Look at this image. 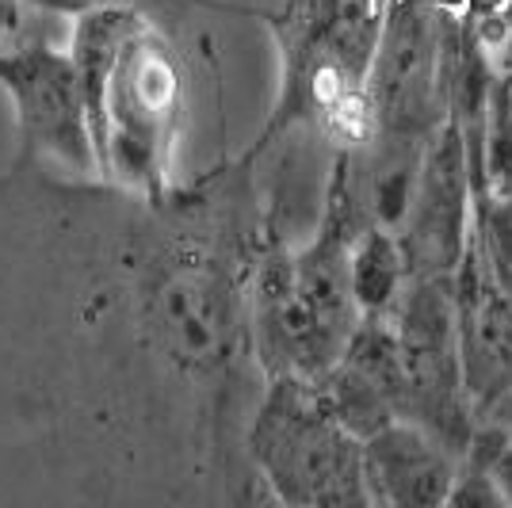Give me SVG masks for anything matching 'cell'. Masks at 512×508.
Here are the masks:
<instances>
[{
  "instance_id": "obj_10",
  "label": "cell",
  "mask_w": 512,
  "mask_h": 508,
  "mask_svg": "<svg viewBox=\"0 0 512 508\" xmlns=\"http://www.w3.org/2000/svg\"><path fill=\"white\" fill-rule=\"evenodd\" d=\"M448 505H486V508H497V505H509L505 501V493L497 489L490 470H478V466H463L459 470V478H455V486L448 493Z\"/></svg>"
},
{
  "instance_id": "obj_2",
  "label": "cell",
  "mask_w": 512,
  "mask_h": 508,
  "mask_svg": "<svg viewBox=\"0 0 512 508\" xmlns=\"http://www.w3.org/2000/svg\"><path fill=\"white\" fill-rule=\"evenodd\" d=\"M184 127V69L172 43L146 16L111 69L100 176L142 199L172 191V153Z\"/></svg>"
},
{
  "instance_id": "obj_5",
  "label": "cell",
  "mask_w": 512,
  "mask_h": 508,
  "mask_svg": "<svg viewBox=\"0 0 512 508\" xmlns=\"http://www.w3.org/2000/svg\"><path fill=\"white\" fill-rule=\"evenodd\" d=\"M363 478L371 505H448L459 470L436 432L398 417L363 440Z\"/></svg>"
},
{
  "instance_id": "obj_14",
  "label": "cell",
  "mask_w": 512,
  "mask_h": 508,
  "mask_svg": "<svg viewBox=\"0 0 512 508\" xmlns=\"http://www.w3.org/2000/svg\"><path fill=\"white\" fill-rule=\"evenodd\" d=\"M444 12H451V16H463V12H470V0H436Z\"/></svg>"
},
{
  "instance_id": "obj_9",
  "label": "cell",
  "mask_w": 512,
  "mask_h": 508,
  "mask_svg": "<svg viewBox=\"0 0 512 508\" xmlns=\"http://www.w3.org/2000/svg\"><path fill=\"white\" fill-rule=\"evenodd\" d=\"M482 233H486V249L497 276L512 272V191L490 199V207L482 214Z\"/></svg>"
},
{
  "instance_id": "obj_8",
  "label": "cell",
  "mask_w": 512,
  "mask_h": 508,
  "mask_svg": "<svg viewBox=\"0 0 512 508\" xmlns=\"http://www.w3.org/2000/svg\"><path fill=\"white\" fill-rule=\"evenodd\" d=\"M482 184L490 199L512 191V81L501 73H493L482 130Z\"/></svg>"
},
{
  "instance_id": "obj_7",
  "label": "cell",
  "mask_w": 512,
  "mask_h": 508,
  "mask_svg": "<svg viewBox=\"0 0 512 508\" xmlns=\"http://www.w3.org/2000/svg\"><path fill=\"white\" fill-rule=\"evenodd\" d=\"M318 386L321 394H325V402H329V409L337 413V421L352 436H360V440L375 436L390 421H398V409L390 402V394L367 371H360L356 363L341 360Z\"/></svg>"
},
{
  "instance_id": "obj_11",
  "label": "cell",
  "mask_w": 512,
  "mask_h": 508,
  "mask_svg": "<svg viewBox=\"0 0 512 508\" xmlns=\"http://www.w3.org/2000/svg\"><path fill=\"white\" fill-rule=\"evenodd\" d=\"M490 474H493V482H497V489L505 493V501L512 505V440H509V447L497 455V463L490 466Z\"/></svg>"
},
{
  "instance_id": "obj_6",
  "label": "cell",
  "mask_w": 512,
  "mask_h": 508,
  "mask_svg": "<svg viewBox=\"0 0 512 508\" xmlns=\"http://www.w3.org/2000/svg\"><path fill=\"white\" fill-rule=\"evenodd\" d=\"M406 276L409 264L402 237L379 226V222H371L352 245V291H356L363 318H383L394 306Z\"/></svg>"
},
{
  "instance_id": "obj_15",
  "label": "cell",
  "mask_w": 512,
  "mask_h": 508,
  "mask_svg": "<svg viewBox=\"0 0 512 508\" xmlns=\"http://www.w3.org/2000/svg\"><path fill=\"white\" fill-rule=\"evenodd\" d=\"M501 279V291H505V298H509V306H512V272H505V276H497Z\"/></svg>"
},
{
  "instance_id": "obj_13",
  "label": "cell",
  "mask_w": 512,
  "mask_h": 508,
  "mask_svg": "<svg viewBox=\"0 0 512 508\" xmlns=\"http://www.w3.org/2000/svg\"><path fill=\"white\" fill-rule=\"evenodd\" d=\"M497 73L512 81V31H509V39L497 46Z\"/></svg>"
},
{
  "instance_id": "obj_4",
  "label": "cell",
  "mask_w": 512,
  "mask_h": 508,
  "mask_svg": "<svg viewBox=\"0 0 512 508\" xmlns=\"http://www.w3.org/2000/svg\"><path fill=\"white\" fill-rule=\"evenodd\" d=\"M474 191L470 180V149L459 115L448 111L440 127H432L428 146L421 149V172L413 207L406 214L402 249L413 279L444 276L459 268L467 249V199Z\"/></svg>"
},
{
  "instance_id": "obj_3",
  "label": "cell",
  "mask_w": 512,
  "mask_h": 508,
  "mask_svg": "<svg viewBox=\"0 0 512 508\" xmlns=\"http://www.w3.org/2000/svg\"><path fill=\"white\" fill-rule=\"evenodd\" d=\"M0 88L12 96L16 111L20 165L58 161L77 176L100 172L85 88L69 50H58L46 39L0 43Z\"/></svg>"
},
{
  "instance_id": "obj_12",
  "label": "cell",
  "mask_w": 512,
  "mask_h": 508,
  "mask_svg": "<svg viewBox=\"0 0 512 508\" xmlns=\"http://www.w3.org/2000/svg\"><path fill=\"white\" fill-rule=\"evenodd\" d=\"M16 16H20V8H16V0H0V43L16 31Z\"/></svg>"
},
{
  "instance_id": "obj_1",
  "label": "cell",
  "mask_w": 512,
  "mask_h": 508,
  "mask_svg": "<svg viewBox=\"0 0 512 508\" xmlns=\"http://www.w3.org/2000/svg\"><path fill=\"white\" fill-rule=\"evenodd\" d=\"M245 451L283 505H371L363 478V440L329 409L318 382L268 379Z\"/></svg>"
}]
</instances>
